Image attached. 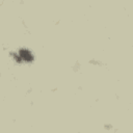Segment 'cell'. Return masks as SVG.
<instances>
[{
  "label": "cell",
  "mask_w": 133,
  "mask_h": 133,
  "mask_svg": "<svg viewBox=\"0 0 133 133\" xmlns=\"http://www.w3.org/2000/svg\"><path fill=\"white\" fill-rule=\"evenodd\" d=\"M19 56L22 58V59L27 60V61L32 60V55H31V53H30L28 50H26V49H22V50H20Z\"/></svg>",
  "instance_id": "cell-1"
}]
</instances>
